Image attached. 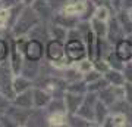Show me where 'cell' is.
I'll return each mask as SVG.
<instances>
[{
	"instance_id": "obj_10",
	"label": "cell",
	"mask_w": 132,
	"mask_h": 127,
	"mask_svg": "<svg viewBox=\"0 0 132 127\" xmlns=\"http://www.w3.org/2000/svg\"><path fill=\"white\" fill-rule=\"evenodd\" d=\"M31 8L37 12L40 19L44 21V22H50L53 18V15H54V10H53L52 6L48 5L47 0H35Z\"/></svg>"
},
{
	"instance_id": "obj_2",
	"label": "cell",
	"mask_w": 132,
	"mask_h": 127,
	"mask_svg": "<svg viewBox=\"0 0 132 127\" xmlns=\"http://www.w3.org/2000/svg\"><path fill=\"white\" fill-rule=\"evenodd\" d=\"M38 22H41V19L37 15V12L31 6H24V9H22V12L19 15V18L16 19V22H15L13 27L10 28V34H12V37L28 36L29 31Z\"/></svg>"
},
{
	"instance_id": "obj_29",
	"label": "cell",
	"mask_w": 132,
	"mask_h": 127,
	"mask_svg": "<svg viewBox=\"0 0 132 127\" xmlns=\"http://www.w3.org/2000/svg\"><path fill=\"white\" fill-rule=\"evenodd\" d=\"M107 86H109V81L104 78V75H103L101 78L93 81L90 84H87V90H88V92H95V93H98L100 90L104 89V87H107Z\"/></svg>"
},
{
	"instance_id": "obj_13",
	"label": "cell",
	"mask_w": 132,
	"mask_h": 127,
	"mask_svg": "<svg viewBox=\"0 0 132 127\" xmlns=\"http://www.w3.org/2000/svg\"><path fill=\"white\" fill-rule=\"evenodd\" d=\"M84 95H78V93H72V92H65L63 95V101H65V106H66V112L72 114L76 112L79 105L82 104Z\"/></svg>"
},
{
	"instance_id": "obj_23",
	"label": "cell",
	"mask_w": 132,
	"mask_h": 127,
	"mask_svg": "<svg viewBox=\"0 0 132 127\" xmlns=\"http://www.w3.org/2000/svg\"><path fill=\"white\" fill-rule=\"evenodd\" d=\"M66 92H72V93H78V95H85L87 90V83L84 81V78H78V80L69 81L66 83Z\"/></svg>"
},
{
	"instance_id": "obj_38",
	"label": "cell",
	"mask_w": 132,
	"mask_h": 127,
	"mask_svg": "<svg viewBox=\"0 0 132 127\" xmlns=\"http://www.w3.org/2000/svg\"><path fill=\"white\" fill-rule=\"evenodd\" d=\"M91 2H93V3H94L95 6H109L110 9H113L109 0H91Z\"/></svg>"
},
{
	"instance_id": "obj_12",
	"label": "cell",
	"mask_w": 132,
	"mask_h": 127,
	"mask_svg": "<svg viewBox=\"0 0 132 127\" xmlns=\"http://www.w3.org/2000/svg\"><path fill=\"white\" fill-rule=\"evenodd\" d=\"M25 58L24 53L19 50L18 47H15V44L10 40V55H9V64L10 68L13 71V74H21V68H22V64H24Z\"/></svg>"
},
{
	"instance_id": "obj_9",
	"label": "cell",
	"mask_w": 132,
	"mask_h": 127,
	"mask_svg": "<svg viewBox=\"0 0 132 127\" xmlns=\"http://www.w3.org/2000/svg\"><path fill=\"white\" fill-rule=\"evenodd\" d=\"M50 22L59 24V25H62V27H65L66 30H72V28H76V25H78V22H79V18L75 16V15L65 14L63 10H56Z\"/></svg>"
},
{
	"instance_id": "obj_26",
	"label": "cell",
	"mask_w": 132,
	"mask_h": 127,
	"mask_svg": "<svg viewBox=\"0 0 132 127\" xmlns=\"http://www.w3.org/2000/svg\"><path fill=\"white\" fill-rule=\"evenodd\" d=\"M106 61L109 62V66L112 68V70H119V71H122L123 65H125V62L120 59V58L114 53V50H112V52L109 53L107 56H106Z\"/></svg>"
},
{
	"instance_id": "obj_7",
	"label": "cell",
	"mask_w": 132,
	"mask_h": 127,
	"mask_svg": "<svg viewBox=\"0 0 132 127\" xmlns=\"http://www.w3.org/2000/svg\"><path fill=\"white\" fill-rule=\"evenodd\" d=\"M53 95L48 92L46 87L41 86H34L32 87V101H34V108H41L46 109L47 105L50 104Z\"/></svg>"
},
{
	"instance_id": "obj_41",
	"label": "cell",
	"mask_w": 132,
	"mask_h": 127,
	"mask_svg": "<svg viewBox=\"0 0 132 127\" xmlns=\"http://www.w3.org/2000/svg\"><path fill=\"white\" fill-rule=\"evenodd\" d=\"M126 10H128V15H129V18L132 19V8H131V9H126Z\"/></svg>"
},
{
	"instance_id": "obj_3",
	"label": "cell",
	"mask_w": 132,
	"mask_h": 127,
	"mask_svg": "<svg viewBox=\"0 0 132 127\" xmlns=\"http://www.w3.org/2000/svg\"><path fill=\"white\" fill-rule=\"evenodd\" d=\"M13 71L10 68L9 59L5 62H0V93L5 95L6 98L10 101L15 98V90H13Z\"/></svg>"
},
{
	"instance_id": "obj_36",
	"label": "cell",
	"mask_w": 132,
	"mask_h": 127,
	"mask_svg": "<svg viewBox=\"0 0 132 127\" xmlns=\"http://www.w3.org/2000/svg\"><path fill=\"white\" fill-rule=\"evenodd\" d=\"M110 2V5H112V8H113L114 12H118V10L122 9V3H123V0H109Z\"/></svg>"
},
{
	"instance_id": "obj_28",
	"label": "cell",
	"mask_w": 132,
	"mask_h": 127,
	"mask_svg": "<svg viewBox=\"0 0 132 127\" xmlns=\"http://www.w3.org/2000/svg\"><path fill=\"white\" fill-rule=\"evenodd\" d=\"M75 66H76V70L84 75V74H87L88 71H91L94 68V62H93V59H90V58H84V59H81V61L76 62Z\"/></svg>"
},
{
	"instance_id": "obj_39",
	"label": "cell",
	"mask_w": 132,
	"mask_h": 127,
	"mask_svg": "<svg viewBox=\"0 0 132 127\" xmlns=\"http://www.w3.org/2000/svg\"><path fill=\"white\" fill-rule=\"evenodd\" d=\"M132 8V0H123L122 9H131Z\"/></svg>"
},
{
	"instance_id": "obj_6",
	"label": "cell",
	"mask_w": 132,
	"mask_h": 127,
	"mask_svg": "<svg viewBox=\"0 0 132 127\" xmlns=\"http://www.w3.org/2000/svg\"><path fill=\"white\" fill-rule=\"evenodd\" d=\"M113 50L123 62L132 61V36H126V37L120 38L119 42H116Z\"/></svg>"
},
{
	"instance_id": "obj_14",
	"label": "cell",
	"mask_w": 132,
	"mask_h": 127,
	"mask_svg": "<svg viewBox=\"0 0 132 127\" xmlns=\"http://www.w3.org/2000/svg\"><path fill=\"white\" fill-rule=\"evenodd\" d=\"M129 118H128L126 112L122 111H112L110 115L107 117V120L104 121L103 126H109V127H125L129 124Z\"/></svg>"
},
{
	"instance_id": "obj_40",
	"label": "cell",
	"mask_w": 132,
	"mask_h": 127,
	"mask_svg": "<svg viewBox=\"0 0 132 127\" xmlns=\"http://www.w3.org/2000/svg\"><path fill=\"white\" fill-rule=\"evenodd\" d=\"M34 2H35V0H21V3L24 6H32Z\"/></svg>"
},
{
	"instance_id": "obj_5",
	"label": "cell",
	"mask_w": 132,
	"mask_h": 127,
	"mask_svg": "<svg viewBox=\"0 0 132 127\" xmlns=\"http://www.w3.org/2000/svg\"><path fill=\"white\" fill-rule=\"evenodd\" d=\"M97 101H98V93H95V92H87L84 95L82 104L79 105L76 114H79L81 117H84V118H87V120H90V121L94 123V109H95Z\"/></svg>"
},
{
	"instance_id": "obj_16",
	"label": "cell",
	"mask_w": 132,
	"mask_h": 127,
	"mask_svg": "<svg viewBox=\"0 0 132 127\" xmlns=\"http://www.w3.org/2000/svg\"><path fill=\"white\" fill-rule=\"evenodd\" d=\"M110 106L101 102V101H97V104H95V109H94V123L95 126H103L104 121L107 120V117L110 115Z\"/></svg>"
},
{
	"instance_id": "obj_33",
	"label": "cell",
	"mask_w": 132,
	"mask_h": 127,
	"mask_svg": "<svg viewBox=\"0 0 132 127\" xmlns=\"http://www.w3.org/2000/svg\"><path fill=\"white\" fill-rule=\"evenodd\" d=\"M122 72H123V77H125V81L132 83V61L125 62V65L122 68Z\"/></svg>"
},
{
	"instance_id": "obj_20",
	"label": "cell",
	"mask_w": 132,
	"mask_h": 127,
	"mask_svg": "<svg viewBox=\"0 0 132 127\" xmlns=\"http://www.w3.org/2000/svg\"><path fill=\"white\" fill-rule=\"evenodd\" d=\"M66 126H72V127H90V126H95L93 121L87 120V118L81 117L79 114L76 112H72V114H68V123Z\"/></svg>"
},
{
	"instance_id": "obj_15",
	"label": "cell",
	"mask_w": 132,
	"mask_h": 127,
	"mask_svg": "<svg viewBox=\"0 0 132 127\" xmlns=\"http://www.w3.org/2000/svg\"><path fill=\"white\" fill-rule=\"evenodd\" d=\"M12 104L19 106V108H25V109H31L34 108V101H32V89L16 93L15 98L12 99Z\"/></svg>"
},
{
	"instance_id": "obj_32",
	"label": "cell",
	"mask_w": 132,
	"mask_h": 127,
	"mask_svg": "<svg viewBox=\"0 0 132 127\" xmlns=\"http://www.w3.org/2000/svg\"><path fill=\"white\" fill-rule=\"evenodd\" d=\"M123 101L132 106V83L125 81V84H123Z\"/></svg>"
},
{
	"instance_id": "obj_17",
	"label": "cell",
	"mask_w": 132,
	"mask_h": 127,
	"mask_svg": "<svg viewBox=\"0 0 132 127\" xmlns=\"http://www.w3.org/2000/svg\"><path fill=\"white\" fill-rule=\"evenodd\" d=\"M34 87V81L29 80L28 77H25L22 74H16L13 77V90L15 95L21 93V92H25V90H29Z\"/></svg>"
},
{
	"instance_id": "obj_18",
	"label": "cell",
	"mask_w": 132,
	"mask_h": 127,
	"mask_svg": "<svg viewBox=\"0 0 132 127\" xmlns=\"http://www.w3.org/2000/svg\"><path fill=\"white\" fill-rule=\"evenodd\" d=\"M116 18H118L120 27H122L125 36H132V19L129 18L126 9H120L116 12Z\"/></svg>"
},
{
	"instance_id": "obj_34",
	"label": "cell",
	"mask_w": 132,
	"mask_h": 127,
	"mask_svg": "<svg viewBox=\"0 0 132 127\" xmlns=\"http://www.w3.org/2000/svg\"><path fill=\"white\" fill-rule=\"evenodd\" d=\"M10 104H12V101L9 98H6L5 95L0 93V114H5L10 106Z\"/></svg>"
},
{
	"instance_id": "obj_25",
	"label": "cell",
	"mask_w": 132,
	"mask_h": 127,
	"mask_svg": "<svg viewBox=\"0 0 132 127\" xmlns=\"http://www.w3.org/2000/svg\"><path fill=\"white\" fill-rule=\"evenodd\" d=\"M114 14H116V12H114L113 9H110L109 6H95L94 16H93V18L101 19V21H109Z\"/></svg>"
},
{
	"instance_id": "obj_31",
	"label": "cell",
	"mask_w": 132,
	"mask_h": 127,
	"mask_svg": "<svg viewBox=\"0 0 132 127\" xmlns=\"http://www.w3.org/2000/svg\"><path fill=\"white\" fill-rule=\"evenodd\" d=\"M103 77V74L100 72V71H97L95 68H93L91 71H88L87 74L82 75V78H84V81L87 83V84H90V83H93V81L98 80V78H101Z\"/></svg>"
},
{
	"instance_id": "obj_27",
	"label": "cell",
	"mask_w": 132,
	"mask_h": 127,
	"mask_svg": "<svg viewBox=\"0 0 132 127\" xmlns=\"http://www.w3.org/2000/svg\"><path fill=\"white\" fill-rule=\"evenodd\" d=\"M10 55V40L6 37H0V62H5L9 59Z\"/></svg>"
},
{
	"instance_id": "obj_37",
	"label": "cell",
	"mask_w": 132,
	"mask_h": 127,
	"mask_svg": "<svg viewBox=\"0 0 132 127\" xmlns=\"http://www.w3.org/2000/svg\"><path fill=\"white\" fill-rule=\"evenodd\" d=\"M18 3H21V0H2L3 8H12V6L18 5Z\"/></svg>"
},
{
	"instance_id": "obj_42",
	"label": "cell",
	"mask_w": 132,
	"mask_h": 127,
	"mask_svg": "<svg viewBox=\"0 0 132 127\" xmlns=\"http://www.w3.org/2000/svg\"><path fill=\"white\" fill-rule=\"evenodd\" d=\"M2 8H3V5H2V0H0V9H2Z\"/></svg>"
},
{
	"instance_id": "obj_24",
	"label": "cell",
	"mask_w": 132,
	"mask_h": 127,
	"mask_svg": "<svg viewBox=\"0 0 132 127\" xmlns=\"http://www.w3.org/2000/svg\"><path fill=\"white\" fill-rule=\"evenodd\" d=\"M68 123V112H52L47 115V124L54 127L66 126Z\"/></svg>"
},
{
	"instance_id": "obj_35",
	"label": "cell",
	"mask_w": 132,
	"mask_h": 127,
	"mask_svg": "<svg viewBox=\"0 0 132 127\" xmlns=\"http://www.w3.org/2000/svg\"><path fill=\"white\" fill-rule=\"evenodd\" d=\"M47 2H48V5L53 8V10L56 12V10H60L69 0H47Z\"/></svg>"
},
{
	"instance_id": "obj_8",
	"label": "cell",
	"mask_w": 132,
	"mask_h": 127,
	"mask_svg": "<svg viewBox=\"0 0 132 127\" xmlns=\"http://www.w3.org/2000/svg\"><path fill=\"white\" fill-rule=\"evenodd\" d=\"M123 37H126V36L123 33L122 27H120V24H119L118 18H116V14H114L113 16L107 21V37L106 38L114 46V43L119 42V40L123 38Z\"/></svg>"
},
{
	"instance_id": "obj_1",
	"label": "cell",
	"mask_w": 132,
	"mask_h": 127,
	"mask_svg": "<svg viewBox=\"0 0 132 127\" xmlns=\"http://www.w3.org/2000/svg\"><path fill=\"white\" fill-rule=\"evenodd\" d=\"M65 58L71 65H75L78 61L88 58L85 42L76 28H72L68 31V37L65 40Z\"/></svg>"
},
{
	"instance_id": "obj_30",
	"label": "cell",
	"mask_w": 132,
	"mask_h": 127,
	"mask_svg": "<svg viewBox=\"0 0 132 127\" xmlns=\"http://www.w3.org/2000/svg\"><path fill=\"white\" fill-rule=\"evenodd\" d=\"M94 68L97 71H100L101 74H106L109 70H110V66H109V62L106 61V58H98V59H94Z\"/></svg>"
},
{
	"instance_id": "obj_22",
	"label": "cell",
	"mask_w": 132,
	"mask_h": 127,
	"mask_svg": "<svg viewBox=\"0 0 132 127\" xmlns=\"http://www.w3.org/2000/svg\"><path fill=\"white\" fill-rule=\"evenodd\" d=\"M68 31L65 27H62L59 24L54 22H48V33H50V38H57V40H62L65 42L66 37H68Z\"/></svg>"
},
{
	"instance_id": "obj_19",
	"label": "cell",
	"mask_w": 132,
	"mask_h": 127,
	"mask_svg": "<svg viewBox=\"0 0 132 127\" xmlns=\"http://www.w3.org/2000/svg\"><path fill=\"white\" fill-rule=\"evenodd\" d=\"M91 30L97 38H106L107 37V21H101L97 18H91Z\"/></svg>"
},
{
	"instance_id": "obj_21",
	"label": "cell",
	"mask_w": 132,
	"mask_h": 127,
	"mask_svg": "<svg viewBox=\"0 0 132 127\" xmlns=\"http://www.w3.org/2000/svg\"><path fill=\"white\" fill-rule=\"evenodd\" d=\"M104 78L109 81L110 86H123L125 84V77H123V72L119 70H110L104 74Z\"/></svg>"
},
{
	"instance_id": "obj_11",
	"label": "cell",
	"mask_w": 132,
	"mask_h": 127,
	"mask_svg": "<svg viewBox=\"0 0 132 127\" xmlns=\"http://www.w3.org/2000/svg\"><path fill=\"white\" fill-rule=\"evenodd\" d=\"M21 74L28 77L29 80L35 81L41 75V61H28L25 59L21 68Z\"/></svg>"
},
{
	"instance_id": "obj_4",
	"label": "cell",
	"mask_w": 132,
	"mask_h": 127,
	"mask_svg": "<svg viewBox=\"0 0 132 127\" xmlns=\"http://www.w3.org/2000/svg\"><path fill=\"white\" fill-rule=\"evenodd\" d=\"M46 44V55L47 61L50 64H56V62H63L66 61L65 58V42L57 40V38H48Z\"/></svg>"
}]
</instances>
